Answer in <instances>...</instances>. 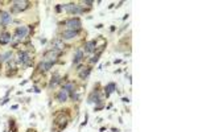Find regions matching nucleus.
<instances>
[{
  "label": "nucleus",
  "mask_w": 198,
  "mask_h": 132,
  "mask_svg": "<svg viewBox=\"0 0 198 132\" xmlns=\"http://www.w3.org/2000/svg\"><path fill=\"white\" fill-rule=\"evenodd\" d=\"M62 8L70 15H79V13L85 12V11L77 4H65V5H62Z\"/></svg>",
  "instance_id": "f257e3e1"
},
{
  "label": "nucleus",
  "mask_w": 198,
  "mask_h": 132,
  "mask_svg": "<svg viewBox=\"0 0 198 132\" xmlns=\"http://www.w3.org/2000/svg\"><path fill=\"white\" fill-rule=\"evenodd\" d=\"M66 26L69 28V31H79L82 26V21L78 17H71L66 21Z\"/></svg>",
  "instance_id": "f03ea898"
},
{
  "label": "nucleus",
  "mask_w": 198,
  "mask_h": 132,
  "mask_svg": "<svg viewBox=\"0 0 198 132\" xmlns=\"http://www.w3.org/2000/svg\"><path fill=\"white\" fill-rule=\"evenodd\" d=\"M29 7V3L28 2H12V12L17 13L21 12V11H25L26 8Z\"/></svg>",
  "instance_id": "7ed1b4c3"
},
{
  "label": "nucleus",
  "mask_w": 198,
  "mask_h": 132,
  "mask_svg": "<svg viewBox=\"0 0 198 132\" xmlns=\"http://www.w3.org/2000/svg\"><path fill=\"white\" fill-rule=\"evenodd\" d=\"M26 36H28V28H26V26H17L16 33H15V38H16V40L21 41Z\"/></svg>",
  "instance_id": "20e7f679"
},
{
  "label": "nucleus",
  "mask_w": 198,
  "mask_h": 132,
  "mask_svg": "<svg viewBox=\"0 0 198 132\" xmlns=\"http://www.w3.org/2000/svg\"><path fill=\"white\" fill-rule=\"evenodd\" d=\"M11 21H12V16H11V13L5 12V11H2V12H0V25L7 26L8 24H11Z\"/></svg>",
  "instance_id": "39448f33"
},
{
  "label": "nucleus",
  "mask_w": 198,
  "mask_h": 132,
  "mask_svg": "<svg viewBox=\"0 0 198 132\" xmlns=\"http://www.w3.org/2000/svg\"><path fill=\"white\" fill-rule=\"evenodd\" d=\"M17 62L25 64V65H31V54L28 52H19L17 53Z\"/></svg>",
  "instance_id": "423d86ee"
},
{
  "label": "nucleus",
  "mask_w": 198,
  "mask_h": 132,
  "mask_svg": "<svg viewBox=\"0 0 198 132\" xmlns=\"http://www.w3.org/2000/svg\"><path fill=\"white\" fill-rule=\"evenodd\" d=\"M61 53H62L61 50H57V49H53V48H52L50 50H48V52L45 53V58H46V59H50V61H53V59H54V58H57Z\"/></svg>",
  "instance_id": "0eeeda50"
},
{
  "label": "nucleus",
  "mask_w": 198,
  "mask_h": 132,
  "mask_svg": "<svg viewBox=\"0 0 198 132\" xmlns=\"http://www.w3.org/2000/svg\"><path fill=\"white\" fill-rule=\"evenodd\" d=\"M78 35H79V31H65L62 33L61 40H71V38H75Z\"/></svg>",
  "instance_id": "6e6552de"
},
{
  "label": "nucleus",
  "mask_w": 198,
  "mask_h": 132,
  "mask_svg": "<svg viewBox=\"0 0 198 132\" xmlns=\"http://www.w3.org/2000/svg\"><path fill=\"white\" fill-rule=\"evenodd\" d=\"M12 40L13 38L11 36V33H8V32H4L0 35V44H2V45H7V44L12 42Z\"/></svg>",
  "instance_id": "1a4fd4ad"
},
{
  "label": "nucleus",
  "mask_w": 198,
  "mask_h": 132,
  "mask_svg": "<svg viewBox=\"0 0 198 132\" xmlns=\"http://www.w3.org/2000/svg\"><path fill=\"white\" fill-rule=\"evenodd\" d=\"M52 45H53V49H57V50H61V52L65 49L64 40H61V38H54L52 41Z\"/></svg>",
  "instance_id": "9d476101"
},
{
  "label": "nucleus",
  "mask_w": 198,
  "mask_h": 132,
  "mask_svg": "<svg viewBox=\"0 0 198 132\" xmlns=\"http://www.w3.org/2000/svg\"><path fill=\"white\" fill-rule=\"evenodd\" d=\"M95 46H97L95 40L89 41V42L86 44V46H85V48H86V52H87V53H94V52H95V49H97Z\"/></svg>",
  "instance_id": "9b49d317"
},
{
  "label": "nucleus",
  "mask_w": 198,
  "mask_h": 132,
  "mask_svg": "<svg viewBox=\"0 0 198 132\" xmlns=\"http://www.w3.org/2000/svg\"><path fill=\"white\" fill-rule=\"evenodd\" d=\"M68 97H69L68 91L62 89V90L57 94V101H58V102H66V101H68Z\"/></svg>",
  "instance_id": "f8f14e48"
},
{
  "label": "nucleus",
  "mask_w": 198,
  "mask_h": 132,
  "mask_svg": "<svg viewBox=\"0 0 198 132\" xmlns=\"http://www.w3.org/2000/svg\"><path fill=\"white\" fill-rule=\"evenodd\" d=\"M59 82H61V78H59V75L58 74H54V77H52V79H50V83H49V89H54Z\"/></svg>",
  "instance_id": "ddd939ff"
},
{
  "label": "nucleus",
  "mask_w": 198,
  "mask_h": 132,
  "mask_svg": "<svg viewBox=\"0 0 198 132\" xmlns=\"http://www.w3.org/2000/svg\"><path fill=\"white\" fill-rule=\"evenodd\" d=\"M115 90H116V85L114 83V82H110V83L106 86V97H108L111 92H114Z\"/></svg>",
  "instance_id": "4468645a"
},
{
  "label": "nucleus",
  "mask_w": 198,
  "mask_h": 132,
  "mask_svg": "<svg viewBox=\"0 0 198 132\" xmlns=\"http://www.w3.org/2000/svg\"><path fill=\"white\" fill-rule=\"evenodd\" d=\"M87 102H89V103H99V102H101V98H99V94H98V91H94V92H92V94H91V97L89 98V101H87Z\"/></svg>",
  "instance_id": "2eb2a0df"
},
{
  "label": "nucleus",
  "mask_w": 198,
  "mask_h": 132,
  "mask_svg": "<svg viewBox=\"0 0 198 132\" xmlns=\"http://www.w3.org/2000/svg\"><path fill=\"white\" fill-rule=\"evenodd\" d=\"M82 58H83V52H82V50H77L75 57H74V59H73V64H74V65L78 64L79 61H82Z\"/></svg>",
  "instance_id": "dca6fc26"
},
{
  "label": "nucleus",
  "mask_w": 198,
  "mask_h": 132,
  "mask_svg": "<svg viewBox=\"0 0 198 132\" xmlns=\"http://www.w3.org/2000/svg\"><path fill=\"white\" fill-rule=\"evenodd\" d=\"M90 73H91V69H90V68H86V70L79 71V78H81V79H86L87 77L90 75Z\"/></svg>",
  "instance_id": "f3484780"
},
{
  "label": "nucleus",
  "mask_w": 198,
  "mask_h": 132,
  "mask_svg": "<svg viewBox=\"0 0 198 132\" xmlns=\"http://www.w3.org/2000/svg\"><path fill=\"white\" fill-rule=\"evenodd\" d=\"M64 90H66V91H68V94H69L70 91H73V90H74V86H73V83H66V85L64 86Z\"/></svg>",
  "instance_id": "a211bd4d"
},
{
  "label": "nucleus",
  "mask_w": 198,
  "mask_h": 132,
  "mask_svg": "<svg viewBox=\"0 0 198 132\" xmlns=\"http://www.w3.org/2000/svg\"><path fill=\"white\" fill-rule=\"evenodd\" d=\"M11 57H12V53H11V52H7V53H5L4 56H3V61H8Z\"/></svg>",
  "instance_id": "6ab92c4d"
},
{
  "label": "nucleus",
  "mask_w": 198,
  "mask_h": 132,
  "mask_svg": "<svg viewBox=\"0 0 198 132\" xmlns=\"http://www.w3.org/2000/svg\"><path fill=\"white\" fill-rule=\"evenodd\" d=\"M98 61H99V54L97 53V54H95V56H94V57H92V58L90 59V62H91V64H97Z\"/></svg>",
  "instance_id": "aec40b11"
},
{
  "label": "nucleus",
  "mask_w": 198,
  "mask_h": 132,
  "mask_svg": "<svg viewBox=\"0 0 198 132\" xmlns=\"http://www.w3.org/2000/svg\"><path fill=\"white\" fill-rule=\"evenodd\" d=\"M38 70H40V71H46V69H45V62H41L40 65H38Z\"/></svg>",
  "instance_id": "412c9836"
},
{
  "label": "nucleus",
  "mask_w": 198,
  "mask_h": 132,
  "mask_svg": "<svg viewBox=\"0 0 198 132\" xmlns=\"http://www.w3.org/2000/svg\"><path fill=\"white\" fill-rule=\"evenodd\" d=\"M83 4H86V5H92L94 3H92V2H90V0H86V2H83Z\"/></svg>",
  "instance_id": "4be33fe9"
},
{
  "label": "nucleus",
  "mask_w": 198,
  "mask_h": 132,
  "mask_svg": "<svg viewBox=\"0 0 198 132\" xmlns=\"http://www.w3.org/2000/svg\"><path fill=\"white\" fill-rule=\"evenodd\" d=\"M122 101H123L124 103H128V102H130V99H128V98H123V99H122Z\"/></svg>",
  "instance_id": "5701e85b"
}]
</instances>
